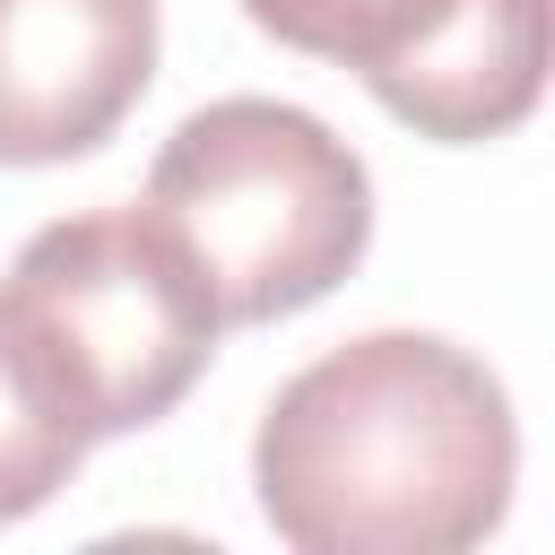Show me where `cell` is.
Listing matches in <instances>:
<instances>
[{
    "label": "cell",
    "mask_w": 555,
    "mask_h": 555,
    "mask_svg": "<svg viewBox=\"0 0 555 555\" xmlns=\"http://www.w3.org/2000/svg\"><path fill=\"white\" fill-rule=\"evenodd\" d=\"M520 425L503 382L434 330L312 356L251 434L260 520L295 555H460L503 529Z\"/></svg>",
    "instance_id": "1"
},
{
    "label": "cell",
    "mask_w": 555,
    "mask_h": 555,
    "mask_svg": "<svg viewBox=\"0 0 555 555\" xmlns=\"http://www.w3.org/2000/svg\"><path fill=\"white\" fill-rule=\"evenodd\" d=\"M208 278L225 321H286L321 304L373 243L364 156L304 104L217 95L147 165L139 199Z\"/></svg>",
    "instance_id": "2"
},
{
    "label": "cell",
    "mask_w": 555,
    "mask_h": 555,
    "mask_svg": "<svg viewBox=\"0 0 555 555\" xmlns=\"http://www.w3.org/2000/svg\"><path fill=\"white\" fill-rule=\"evenodd\" d=\"M0 330L61 416L87 442H113L182 408L225 312L147 208H87L26 234L0 278Z\"/></svg>",
    "instance_id": "3"
},
{
    "label": "cell",
    "mask_w": 555,
    "mask_h": 555,
    "mask_svg": "<svg viewBox=\"0 0 555 555\" xmlns=\"http://www.w3.org/2000/svg\"><path fill=\"white\" fill-rule=\"evenodd\" d=\"M156 78V0H0V165L95 156Z\"/></svg>",
    "instance_id": "4"
},
{
    "label": "cell",
    "mask_w": 555,
    "mask_h": 555,
    "mask_svg": "<svg viewBox=\"0 0 555 555\" xmlns=\"http://www.w3.org/2000/svg\"><path fill=\"white\" fill-rule=\"evenodd\" d=\"M538 95H546V0H468L408 69H390L373 87V104L390 121H408L416 139H442V147L520 130L538 113Z\"/></svg>",
    "instance_id": "5"
},
{
    "label": "cell",
    "mask_w": 555,
    "mask_h": 555,
    "mask_svg": "<svg viewBox=\"0 0 555 555\" xmlns=\"http://www.w3.org/2000/svg\"><path fill=\"white\" fill-rule=\"evenodd\" d=\"M468 0H243V17L260 35H278L286 52L338 61L364 87H382L390 69H408Z\"/></svg>",
    "instance_id": "6"
},
{
    "label": "cell",
    "mask_w": 555,
    "mask_h": 555,
    "mask_svg": "<svg viewBox=\"0 0 555 555\" xmlns=\"http://www.w3.org/2000/svg\"><path fill=\"white\" fill-rule=\"evenodd\" d=\"M78 460H87V434L52 408V390L26 373V356L0 330V529L43 512L78 477Z\"/></svg>",
    "instance_id": "7"
}]
</instances>
